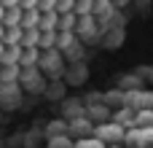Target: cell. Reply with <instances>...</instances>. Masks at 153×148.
<instances>
[{
	"instance_id": "1",
	"label": "cell",
	"mask_w": 153,
	"mask_h": 148,
	"mask_svg": "<svg viewBox=\"0 0 153 148\" xmlns=\"http://www.w3.org/2000/svg\"><path fill=\"white\" fill-rule=\"evenodd\" d=\"M65 62H67V57H65L59 49H51V51H43V57H40V65H38V67L46 73V78H51V81H59V78L67 73Z\"/></svg>"
},
{
	"instance_id": "2",
	"label": "cell",
	"mask_w": 153,
	"mask_h": 148,
	"mask_svg": "<svg viewBox=\"0 0 153 148\" xmlns=\"http://www.w3.org/2000/svg\"><path fill=\"white\" fill-rule=\"evenodd\" d=\"M22 89L27 94H46L48 84H46V73L40 67H22V78H19Z\"/></svg>"
},
{
	"instance_id": "3",
	"label": "cell",
	"mask_w": 153,
	"mask_h": 148,
	"mask_svg": "<svg viewBox=\"0 0 153 148\" xmlns=\"http://www.w3.org/2000/svg\"><path fill=\"white\" fill-rule=\"evenodd\" d=\"M126 127L124 124H118L116 119H110V121H105V124H97V129H94V135L100 138V140H105L108 146H116V143H124L126 140Z\"/></svg>"
},
{
	"instance_id": "4",
	"label": "cell",
	"mask_w": 153,
	"mask_h": 148,
	"mask_svg": "<svg viewBox=\"0 0 153 148\" xmlns=\"http://www.w3.org/2000/svg\"><path fill=\"white\" fill-rule=\"evenodd\" d=\"M22 94H24V89H22L19 81H13V84H0V102H3L8 111H13V108L22 102Z\"/></svg>"
},
{
	"instance_id": "5",
	"label": "cell",
	"mask_w": 153,
	"mask_h": 148,
	"mask_svg": "<svg viewBox=\"0 0 153 148\" xmlns=\"http://www.w3.org/2000/svg\"><path fill=\"white\" fill-rule=\"evenodd\" d=\"M94 129H97V124H94L89 116H81V119H73V121H70V138H73V140L91 138Z\"/></svg>"
},
{
	"instance_id": "6",
	"label": "cell",
	"mask_w": 153,
	"mask_h": 148,
	"mask_svg": "<svg viewBox=\"0 0 153 148\" xmlns=\"http://www.w3.org/2000/svg\"><path fill=\"white\" fill-rule=\"evenodd\" d=\"M86 116V102L78 100V97H65L62 100V119L73 121V119H81Z\"/></svg>"
},
{
	"instance_id": "7",
	"label": "cell",
	"mask_w": 153,
	"mask_h": 148,
	"mask_svg": "<svg viewBox=\"0 0 153 148\" xmlns=\"http://www.w3.org/2000/svg\"><path fill=\"white\" fill-rule=\"evenodd\" d=\"M97 16L94 13H89V16H81L78 19V27H75V32H78V38L81 40H91V38H97Z\"/></svg>"
},
{
	"instance_id": "8",
	"label": "cell",
	"mask_w": 153,
	"mask_h": 148,
	"mask_svg": "<svg viewBox=\"0 0 153 148\" xmlns=\"http://www.w3.org/2000/svg\"><path fill=\"white\" fill-rule=\"evenodd\" d=\"M110 105L102 100V102H94V105H86V116L94 121V124H105V121H110Z\"/></svg>"
},
{
	"instance_id": "9",
	"label": "cell",
	"mask_w": 153,
	"mask_h": 148,
	"mask_svg": "<svg viewBox=\"0 0 153 148\" xmlns=\"http://www.w3.org/2000/svg\"><path fill=\"white\" fill-rule=\"evenodd\" d=\"M86 65L83 62H73L70 65V70L65 73V84H70V86H78V84H83L86 81Z\"/></svg>"
},
{
	"instance_id": "10",
	"label": "cell",
	"mask_w": 153,
	"mask_h": 148,
	"mask_svg": "<svg viewBox=\"0 0 153 148\" xmlns=\"http://www.w3.org/2000/svg\"><path fill=\"white\" fill-rule=\"evenodd\" d=\"M46 140L48 138H59V135H70V121L67 119H54V121H48L46 124Z\"/></svg>"
},
{
	"instance_id": "11",
	"label": "cell",
	"mask_w": 153,
	"mask_h": 148,
	"mask_svg": "<svg viewBox=\"0 0 153 148\" xmlns=\"http://www.w3.org/2000/svg\"><path fill=\"white\" fill-rule=\"evenodd\" d=\"M113 119H116L118 124H124L126 129L137 127V111H134V108H118V111H113Z\"/></svg>"
},
{
	"instance_id": "12",
	"label": "cell",
	"mask_w": 153,
	"mask_h": 148,
	"mask_svg": "<svg viewBox=\"0 0 153 148\" xmlns=\"http://www.w3.org/2000/svg\"><path fill=\"white\" fill-rule=\"evenodd\" d=\"M22 16H24V8L22 5L3 8V27H22Z\"/></svg>"
},
{
	"instance_id": "13",
	"label": "cell",
	"mask_w": 153,
	"mask_h": 148,
	"mask_svg": "<svg viewBox=\"0 0 153 148\" xmlns=\"http://www.w3.org/2000/svg\"><path fill=\"white\" fill-rule=\"evenodd\" d=\"M40 57H43V51L38 49V46H32V49H24L22 46V67H38L40 65Z\"/></svg>"
},
{
	"instance_id": "14",
	"label": "cell",
	"mask_w": 153,
	"mask_h": 148,
	"mask_svg": "<svg viewBox=\"0 0 153 148\" xmlns=\"http://www.w3.org/2000/svg\"><path fill=\"white\" fill-rule=\"evenodd\" d=\"M22 62V46H3L0 65H19Z\"/></svg>"
},
{
	"instance_id": "15",
	"label": "cell",
	"mask_w": 153,
	"mask_h": 148,
	"mask_svg": "<svg viewBox=\"0 0 153 148\" xmlns=\"http://www.w3.org/2000/svg\"><path fill=\"white\" fill-rule=\"evenodd\" d=\"M24 27H3V46H22Z\"/></svg>"
},
{
	"instance_id": "16",
	"label": "cell",
	"mask_w": 153,
	"mask_h": 148,
	"mask_svg": "<svg viewBox=\"0 0 153 148\" xmlns=\"http://www.w3.org/2000/svg\"><path fill=\"white\" fill-rule=\"evenodd\" d=\"M22 78V65H3L0 67V84H13Z\"/></svg>"
},
{
	"instance_id": "17",
	"label": "cell",
	"mask_w": 153,
	"mask_h": 148,
	"mask_svg": "<svg viewBox=\"0 0 153 148\" xmlns=\"http://www.w3.org/2000/svg\"><path fill=\"white\" fill-rule=\"evenodd\" d=\"M40 16H43L40 8H27L24 16H22V27H24V30H30V27H40Z\"/></svg>"
},
{
	"instance_id": "18",
	"label": "cell",
	"mask_w": 153,
	"mask_h": 148,
	"mask_svg": "<svg viewBox=\"0 0 153 148\" xmlns=\"http://www.w3.org/2000/svg\"><path fill=\"white\" fill-rule=\"evenodd\" d=\"M22 46H24V49L38 46V49H40V27H30V30H24V35H22Z\"/></svg>"
},
{
	"instance_id": "19",
	"label": "cell",
	"mask_w": 153,
	"mask_h": 148,
	"mask_svg": "<svg viewBox=\"0 0 153 148\" xmlns=\"http://www.w3.org/2000/svg\"><path fill=\"white\" fill-rule=\"evenodd\" d=\"M40 30H59V11H43Z\"/></svg>"
},
{
	"instance_id": "20",
	"label": "cell",
	"mask_w": 153,
	"mask_h": 148,
	"mask_svg": "<svg viewBox=\"0 0 153 148\" xmlns=\"http://www.w3.org/2000/svg\"><path fill=\"white\" fill-rule=\"evenodd\" d=\"M78 13L75 11H70V13H59V32H65V30H75L78 27Z\"/></svg>"
},
{
	"instance_id": "21",
	"label": "cell",
	"mask_w": 153,
	"mask_h": 148,
	"mask_svg": "<svg viewBox=\"0 0 153 148\" xmlns=\"http://www.w3.org/2000/svg\"><path fill=\"white\" fill-rule=\"evenodd\" d=\"M65 92H67V86L62 81H51L48 89H46V97L48 100H65Z\"/></svg>"
},
{
	"instance_id": "22",
	"label": "cell",
	"mask_w": 153,
	"mask_h": 148,
	"mask_svg": "<svg viewBox=\"0 0 153 148\" xmlns=\"http://www.w3.org/2000/svg\"><path fill=\"white\" fill-rule=\"evenodd\" d=\"M46 148H75V140L70 135H59V138H48Z\"/></svg>"
},
{
	"instance_id": "23",
	"label": "cell",
	"mask_w": 153,
	"mask_h": 148,
	"mask_svg": "<svg viewBox=\"0 0 153 148\" xmlns=\"http://www.w3.org/2000/svg\"><path fill=\"white\" fill-rule=\"evenodd\" d=\"M75 148H108V143L100 140L97 135H91V138H81V140H75Z\"/></svg>"
},
{
	"instance_id": "24",
	"label": "cell",
	"mask_w": 153,
	"mask_h": 148,
	"mask_svg": "<svg viewBox=\"0 0 153 148\" xmlns=\"http://www.w3.org/2000/svg\"><path fill=\"white\" fill-rule=\"evenodd\" d=\"M137 127H153V108L137 111Z\"/></svg>"
},
{
	"instance_id": "25",
	"label": "cell",
	"mask_w": 153,
	"mask_h": 148,
	"mask_svg": "<svg viewBox=\"0 0 153 148\" xmlns=\"http://www.w3.org/2000/svg\"><path fill=\"white\" fill-rule=\"evenodd\" d=\"M140 148H153V127H140Z\"/></svg>"
},
{
	"instance_id": "26",
	"label": "cell",
	"mask_w": 153,
	"mask_h": 148,
	"mask_svg": "<svg viewBox=\"0 0 153 148\" xmlns=\"http://www.w3.org/2000/svg\"><path fill=\"white\" fill-rule=\"evenodd\" d=\"M75 13H78V16L94 13V0H78V3H75Z\"/></svg>"
},
{
	"instance_id": "27",
	"label": "cell",
	"mask_w": 153,
	"mask_h": 148,
	"mask_svg": "<svg viewBox=\"0 0 153 148\" xmlns=\"http://www.w3.org/2000/svg\"><path fill=\"white\" fill-rule=\"evenodd\" d=\"M81 54H83V46H81V43H75V46H70V49L65 51V57H67V59H73V62H78V59H81Z\"/></svg>"
},
{
	"instance_id": "28",
	"label": "cell",
	"mask_w": 153,
	"mask_h": 148,
	"mask_svg": "<svg viewBox=\"0 0 153 148\" xmlns=\"http://www.w3.org/2000/svg\"><path fill=\"white\" fill-rule=\"evenodd\" d=\"M59 0H40V11H56Z\"/></svg>"
},
{
	"instance_id": "29",
	"label": "cell",
	"mask_w": 153,
	"mask_h": 148,
	"mask_svg": "<svg viewBox=\"0 0 153 148\" xmlns=\"http://www.w3.org/2000/svg\"><path fill=\"white\" fill-rule=\"evenodd\" d=\"M22 8H40V0H22Z\"/></svg>"
},
{
	"instance_id": "30",
	"label": "cell",
	"mask_w": 153,
	"mask_h": 148,
	"mask_svg": "<svg viewBox=\"0 0 153 148\" xmlns=\"http://www.w3.org/2000/svg\"><path fill=\"white\" fill-rule=\"evenodd\" d=\"M22 5V0H0V8H16Z\"/></svg>"
},
{
	"instance_id": "31",
	"label": "cell",
	"mask_w": 153,
	"mask_h": 148,
	"mask_svg": "<svg viewBox=\"0 0 153 148\" xmlns=\"http://www.w3.org/2000/svg\"><path fill=\"white\" fill-rule=\"evenodd\" d=\"M108 148H124V146H121V143H116V146H108Z\"/></svg>"
}]
</instances>
